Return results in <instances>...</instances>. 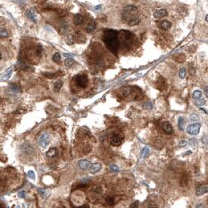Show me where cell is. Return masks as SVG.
I'll return each mask as SVG.
<instances>
[{"instance_id": "cell-23", "label": "cell", "mask_w": 208, "mask_h": 208, "mask_svg": "<svg viewBox=\"0 0 208 208\" xmlns=\"http://www.w3.org/2000/svg\"><path fill=\"white\" fill-rule=\"evenodd\" d=\"M56 154H57V150H56L55 148H52L47 152L46 155H47V156H49V157H53V156H56Z\"/></svg>"}, {"instance_id": "cell-9", "label": "cell", "mask_w": 208, "mask_h": 208, "mask_svg": "<svg viewBox=\"0 0 208 208\" xmlns=\"http://www.w3.org/2000/svg\"><path fill=\"white\" fill-rule=\"evenodd\" d=\"M78 166L82 170H89L92 166V163L88 160H80L78 162Z\"/></svg>"}, {"instance_id": "cell-2", "label": "cell", "mask_w": 208, "mask_h": 208, "mask_svg": "<svg viewBox=\"0 0 208 208\" xmlns=\"http://www.w3.org/2000/svg\"><path fill=\"white\" fill-rule=\"evenodd\" d=\"M74 79H75L76 84L80 88H85L88 85V84H89V80H88V77H86V75L78 74L77 76H75Z\"/></svg>"}, {"instance_id": "cell-31", "label": "cell", "mask_w": 208, "mask_h": 208, "mask_svg": "<svg viewBox=\"0 0 208 208\" xmlns=\"http://www.w3.org/2000/svg\"><path fill=\"white\" fill-rule=\"evenodd\" d=\"M204 104H205V100L204 99H196V105H197V106H204Z\"/></svg>"}, {"instance_id": "cell-26", "label": "cell", "mask_w": 208, "mask_h": 208, "mask_svg": "<svg viewBox=\"0 0 208 208\" xmlns=\"http://www.w3.org/2000/svg\"><path fill=\"white\" fill-rule=\"evenodd\" d=\"M105 200H106V204H108L109 206H112V205L114 204V198L112 196H108L106 197Z\"/></svg>"}, {"instance_id": "cell-35", "label": "cell", "mask_w": 208, "mask_h": 208, "mask_svg": "<svg viewBox=\"0 0 208 208\" xmlns=\"http://www.w3.org/2000/svg\"><path fill=\"white\" fill-rule=\"evenodd\" d=\"M199 119H200L199 116H198V115H196V114H192L190 116V120H191V121H198Z\"/></svg>"}, {"instance_id": "cell-20", "label": "cell", "mask_w": 208, "mask_h": 208, "mask_svg": "<svg viewBox=\"0 0 208 208\" xmlns=\"http://www.w3.org/2000/svg\"><path fill=\"white\" fill-rule=\"evenodd\" d=\"M74 41V36L72 35H67V37H66V42H67V45H73Z\"/></svg>"}, {"instance_id": "cell-6", "label": "cell", "mask_w": 208, "mask_h": 208, "mask_svg": "<svg viewBox=\"0 0 208 208\" xmlns=\"http://www.w3.org/2000/svg\"><path fill=\"white\" fill-rule=\"evenodd\" d=\"M167 16V11L166 9H157L153 13V16L156 19H160L162 17H164V16Z\"/></svg>"}, {"instance_id": "cell-32", "label": "cell", "mask_w": 208, "mask_h": 208, "mask_svg": "<svg viewBox=\"0 0 208 208\" xmlns=\"http://www.w3.org/2000/svg\"><path fill=\"white\" fill-rule=\"evenodd\" d=\"M147 208H157V205L153 201H148L147 203Z\"/></svg>"}, {"instance_id": "cell-37", "label": "cell", "mask_w": 208, "mask_h": 208, "mask_svg": "<svg viewBox=\"0 0 208 208\" xmlns=\"http://www.w3.org/2000/svg\"><path fill=\"white\" fill-rule=\"evenodd\" d=\"M129 208H139V201H135L132 203Z\"/></svg>"}, {"instance_id": "cell-42", "label": "cell", "mask_w": 208, "mask_h": 208, "mask_svg": "<svg viewBox=\"0 0 208 208\" xmlns=\"http://www.w3.org/2000/svg\"><path fill=\"white\" fill-rule=\"evenodd\" d=\"M79 208H90L89 206H88V205H83V206H82V207H80Z\"/></svg>"}, {"instance_id": "cell-4", "label": "cell", "mask_w": 208, "mask_h": 208, "mask_svg": "<svg viewBox=\"0 0 208 208\" xmlns=\"http://www.w3.org/2000/svg\"><path fill=\"white\" fill-rule=\"evenodd\" d=\"M38 143L39 145L41 146V147H45V146H47L50 143V137H49V135L47 133H45V132L41 133L38 137Z\"/></svg>"}, {"instance_id": "cell-34", "label": "cell", "mask_w": 208, "mask_h": 208, "mask_svg": "<svg viewBox=\"0 0 208 208\" xmlns=\"http://www.w3.org/2000/svg\"><path fill=\"white\" fill-rule=\"evenodd\" d=\"M187 141L186 140H181L179 142V144H178V146H179L180 148H183V147H185V146H187Z\"/></svg>"}, {"instance_id": "cell-44", "label": "cell", "mask_w": 208, "mask_h": 208, "mask_svg": "<svg viewBox=\"0 0 208 208\" xmlns=\"http://www.w3.org/2000/svg\"><path fill=\"white\" fill-rule=\"evenodd\" d=\"M191 153H192V151L189 150V151H187L186 153H185V155H186V154H191Z\"/></svg>"}, {"instance_id": "cell-13", "label": "cell", "mask_w": 208, "mask_h": 208, "mask_svg": "<svg viewBox=\"0 0 208 208\" xmlns=\"http://www.w3.org/2000/svg\"><path fill=\"white\" fill-rule=\"evenodd\" d=\"M102 168V165L101 163H93V164H92L91 167L89 168V171H90L91 173L94 174L95 172H97V171H99L100 169Z\"/></svg>"}, {"instance_id": "cell-25", "label": "cell", "mask_w": 208, "mask_h": 208, "mask_svg": "<svg viewBox=\"0 0 208 208\" xmlns=\"http://www.w3.org/2000/svg\"><path fill=\"white\" fill-rule=\"evenodd\" d=\"M185 77H186V69L185 67H182L179 70V77L184 79Z\"/></svg>"}, {"instance_id": "cell-41", "label": "cell", "mask_w": 208, "mask_h": 208, "mask_svg": "<svg viewBox=\"0 0 208 208\" xmlns=\"http://www.w3.org/2000/svg\"><path fill=\"white\" fill-rule=\"evenodd\" d=\"M19 195H20V197H22V198H24V192H19Z\"/></svg>"}, {"instance_id": "cell-38", "label": "cell", "mask_w": 208, "mask_h": 208, "mask_svg": "<svg viewBox=\"0 0 208 208\" xmlns=\"http://www.w3.org/2000/svg\"><path fill=\"white\" fill-rule=\"evenodd\" d=\"M102 189H101V187H99V186H96V187H95L94 189H93V191L95 192H97V193H99V192H101V190Z\"/></svg>"}, {"instance_id": "cell-3", "label": "cell", "mask_w": 208, "mask_h": 208, "mask_svg": "<svg viewBox=\"0 0 208 208\" xmlns=\"http://www.w3.org/2000/svg\"><path fill=\"white\" fill-rule=\"evenodd\" d=\"M202 124L200 123H195L188 125L186 128V131L188 134L192 135H196L200 132V128H201Z\"/></svg>"}, {"instance_id": "cell-17", "label": "cell", "mask_w": 208, "mask_h": 208, "mask_svg": "<svg viewBox=\"0 0 208 208\" xmlns=\"http://www.w3.org/2000/svg\"><path fill=\"white\" fill-rule=\"evenodd\" d=\"M95 28H96V24H95V22H90V23L88 24V26L86 27V31L87 32H92L93 31H95Z\"/></svg>"}, {"instance_id": "cell-12", "label": "cell", "mask_w": 208, "mask_h": 208, "mask_svg": "<svg viewBox=\"0 0 208 208\" xmlns=\"http://www.w3.org/2000/svg\"><path fill=\"white\" fill-rule=\"evenodd\" d=\"M9 35H10V33H9L8 29L6 28H4V27H0V38H9Z\"/></svg>"}, {"instance_id": "cell-33", "label": "cell", "mask_w": 208, "mask_h": 208, "mask_svg": "<svg viewBox=\"0 0 208 208\" xmlns=\"http://www.w3.org/2000/svg\"><path fill=\"white\" fill-rule=\"evenodd\" d=\"M125 10H128V11H136L137 10V8L135 6H132V5H129V6H127L125 7Z\"/></svg>"}, {"instance_id": "cell-15", "label": "cell", "mask_w": 208, "mask_h": 208, "mask_svg": "<svg viewBox=\"0 0 208 208\" xmlns=\"http://www.w3.org/2000/svg\"><path fill=\"white\" fill-rule=\"evenodd\" d=\"M83 23V16L81 14H77L74 17V24L75 25H80Z\"/></svg>"}, {"instance_id": "cell-14", "label": "cell", "mask_w": 208, "mask_h": 208, "mask_svg": "<svg viewBox=\"0 0 208 208\" xmlns=\"http://www.w3.org/2000/svg\"><path fill=\"white\" fill-rule=\"evenodd\" d=\"M140 23V18L138 17V16H135V17H131L129 19V20L128 21V24L129 26H135L137 25Z\"/></svg>"}, {"instance_id": "cell-10", "label": "cell", "mask_w": 208, "mask_h": 208, "mask_svg": "<svg viewBox=\"0 0 208 208\" xmlns=\"http://www.w3.org/2000/svg\"><path fill=\"white\" fill-rule=\"evenodd\" d=\"M208 191V186L207 185H199L196 189V195L197 196H201L204 195L205 193H207Z\"/></svg>"}, {"instance_id": "cell-47", "label": "cell", "mask_w": 208, "mask_h": 208, "mask_svg": "<svg viewBox=\"0 0 208 208\" xmlns=\"http://www.w3.org/2000/svg\"><path fill=\"white\" fill-rule=\"evenodd\" d=\"M62 208H66V207H62Z\"/></svg>"}, {"instance_id": "cell-8", "label": "cell", "mask_w": 208, "mask_h": 208, "mask_svg": "<svg viewBox=\"0 0 208 208\" xmlns=\"http://www.w3.org/2000/svg\"><path fill=\"white\" fill-rule=\"evenodd\" d=\"M162 128H163V131H165L167 134H172V132H173L172 125H171V124L168 121L163 122L162 124Z\"/></svg>"}, {"instance_id": "cell-1", "label": "cell", "mask_w": 208, "mask_h": 208, "mask_svg": "<svg viewBox=\"0 0 208 208\" xmlns=\"http://www.w3.org/2000/svg\"><path fill=\"white\" fill-rule=\"evenodd\" d=\"M103 41L107 49L114 54H117L120 48V41L117 38V32L114 30H107L104 33Z\"/></svg>"}, {"instance_id": "cell-5", "label": "cell", "mask_w": 208, "mask_h": 208, "mask_svg": "<svg viewBox=\"0 0 208 208\" xmlns=\"http://www.w3.org/2000/svg\"><path fill=\"white\" fill-rule=\"evenodd\" d=\"M122 139L118 135H114L110 138V145L113 146H119L121 145Z\"/></svg>"}, {"instance_id": "cell-24", "label": "cell", "mask_w": 208, "mask_h": 208, "mask_svg": "<svg viewBox=\"0 0 208 208\" xmlns=\"http://www.w3.org/2000/svg\"><path fill=\"white\" fill-rule=\"evenodd\" d=\"M201 95H202V92L200 91V90H196V91L193 92V93H192V97L194 98L195 99H200Z\"/></svg>"}, {"instance_id": "cell-30", "label": "cell", "mask_w": 208, "mask_h": 208, "mask_svg": "<svg viewBox=\"0 0 208 208\" xmlns=\"http://www.w3.org/2000/svg\"><path fill=\"white\" fill-rule=\"evenodd\" d=\"M109 168H110V170L111 171H113V172H118L119 171V167L115 164H110L109 166Z\"/></svg>"}, {"instance_id": "cell-22", "label": "cell", "mask_w": 208, "mask_h": 208, "mask_svg": "<svg viewBox=\"0 0 208 208\" xmlns=\"http://www.w3.org/2000/svg\"><path fill=\"white\" fill-rule=\"evenodd\" d=\"M74 60H73V59H71V58L66 59L65 61H64L65 66H67V67H71V66H73V65H74Z\"/></svg>"}, {"instance_id": "cell-29", "label": "cell", "mask_w": 208, "mask_h": 208, "mask_svg": "<svg viewBox=\"0 0 208 208\" xmlns=\"http://www.w3.org/2000/svg\"><path fill=\"white\" fill-rule=\"evenodd\" d=\"M60 59H61V57H60V53H56L53 56V60L56 63H59V61L60 60Z\"/></svg>"}, {"instance_id": "cell-16", "label": "cell", "mask_w": 208, "mask_h": 208, "mask_svg": "<svg viewBox=\"0 0 208 208\" xmlns=\"http://www.w3.org/2000/svg\"><path fill=\"white\" fill-rule=\"evenodd\" d=\"M62 87H63V82L61 80H59L54 84V87H53V89H54V91L56 92H59L60 91V89H61V88H62Z\"/></svg>"}, {"instance_id": "cell-40", "label": "cell", "mask_w": 208, "mask_h": 208, "mask_svg": "<svg viewBox=\"0 0 208 208\" xmlns=\"http://www.w3.org/2000/svg\"><path fill=\"white\" fill-rule=\"evenodd\" d=\"M207 90H208V88L206 87V88H205V89H204V92H205V95H206L207 97L208 96V91H207Z\"/></svg>"}, {"instance_id": "cell-11", "label": "cell", "mask_w": 208, "mask_h": 208, "mask_svg": "<svg viewBox=\"0 0 208 208\" xmlns=\"http://www.w3.org/2000/svg\"><path fill=\"white\" fill-rule=\"evenodd\" d=\"M158 27L163 31H167L171 28V23L167 20H163L158 24Z\"/></svg>"}, {"instance_id": "cell-39", "label": "cell", "mask_w": 208, "mask_h": 208, "mask_svg": "<svg viewBox=\"0 0 208 208\" xmlns=\"http://www.w3.org/2000/svg\"><path fill=\"white\" fill-rule=\"evenodd\" d=\"M189 144L192 146H195V145H196V141H195V139H190L189 140Z\"/></svg>"}, {"instance_id": "cell-36", "label": "cell", "mask_w": 208, "mask_h": 208, "mask_svg": "<svg viewBox=\"0 0 208 208\" xmlns=\"http://www.w3.org/2000/svg\"><path fill=\"white\" fill-rule=\"evenodd\" d=\"M28 176L31 178V179H33V180L35 179V173H34L33 171H28Z\"/></svg>"}, {"instance_id": "cell-7", "label": "cell", "mask_w": 208, "mask_h": 208, "mask_svg": "<svg viewBox=\"0 0 208 208\" xmlns=\"http://www.w3.org/2000/svg\"><path fill=\"white\" fill-rule=\"evenodd\" d=\"M26 16H28V18L30 19L31 21L36 23V21H37V16H36L35 11L33 9H28V10H27Z\"/></svg>"}, {"instance_id": "cell-27", "label": "cell", "mask_w": 208, "mask_h": 208, "mask_svg": "<svg viewBox=\"0 0 208 208\" xmlns=\"http://www.w3.org/2000/svg\"><path fill=\"white\" fill-rule=\"evenodd\" d=\"M184 124H185V122H184L183 118L182 117H179V118H178V128H179L180 130H182V131L184 130V128H183V127H184Z\"/></svg>"}, {"instance_id": "cell-43", "label": "cell", "mask_w": 208, "mask_h": 208, "mask_svg": "<svg viewBox=\"0 0 208 208\" xmlns=\"http://www.w3.org/2000/svg\"><path fill=\"white\" fill-rule=\"evenodd\" d=\"M100 8H101V5H99V6L95 7V9H99Z\"/></svg>"}, {"instance_id": "cell-18", "label": "cell", "mask_w": 208, "mask_h": 208, "mask_svg": "<svg viewBox=\"0 0 208 208\" xmlns=\"http://www.w3.org/2000/svg\"><path fill=\"white\" fill-rule=\"evenodd\" d=\"M6 60V50L0 47V63Z\"/></svg>"}, {"instance_id": "cell-28", "label": "cell", "mask_w": 208, "mask_h": 208, "mask_svg": "<svg viewBox=\"0 0 208 208\" xmlns=\"http://www.w3.org/2000/svg\"><path fill=\"white\" fill-rule=\"evenodd\" d=\"M23 148H24V153H31V152L33 151L32 147L31 146V145H28H28H24Z\"/></svg>"}, {"instance_id": "cell-21", "label": "cell", "mask_w": 208, "mask_h": 208, "mask_svg": "<svg viewBox=\"0 0 208 208\" xmlns=\"http://www.w3.org/2000/svg\"><path fill=\"white\" fill-rule=\"evenodd\" d=\"M150 149H149L148 147H145L141 152V156L143 158L147 157V156H149V154H150Z\"/></svg>"}, {"instance_id": "cell-46", "label": "cell", "mask_w": 208, "mask_h": 208, "mask_svg": "<svg viewBox=\"0 0 208 208\" xmlns=\"http://www.w3.org/2000/svg\"><path fill=\"white\" fill-rule=\"evenodd\" d=\"M207 17H208V16H207H207H206V19H205V20H206V21H207Z\"/></svg>"}, {"instance_id": "cell-45", "label": "cell", "mask_w": 208, "mask_h": 208, "mask_svg": "<svg viewBox=\"0 0 208 208\" xmlns=\"http://www.w3.org/2000/svg\"><path fill=\"white\" fill-rule=\"evenodd\" d=\"M0 208H4V207H3V206H2V205L1 204H0Z\"/></svg>"}, {"instance_id": "cell-19", "label": "cell", "mask_w": 208, "mask_h": 208, "mask_svg": "<svg viewBox=\"0 0 208 208\" xmlns=\"http://www.w3.org/2000/svg\"><path fill=\"white\" fill-rule=\"evenodd\" d=\"M12 73H13V71H12V70L10 69V68H9V69L8 70H6V72L4 74H2V77H1V79H2V80H4V81H5V80L9 79V78L11 77Z\"/></svg>"}]
</instances>
